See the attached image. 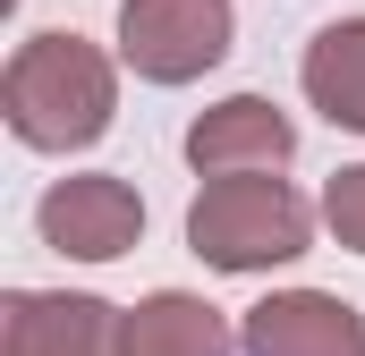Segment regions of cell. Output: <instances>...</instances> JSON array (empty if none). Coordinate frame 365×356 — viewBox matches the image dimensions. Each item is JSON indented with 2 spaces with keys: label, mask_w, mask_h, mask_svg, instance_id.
Segmentation results:
<instances>
[{
  "label": "cell",
  "mask_w": 365,
  "mask_h": 356,
  "mask_svg": "<svg viewBox=\"0 0 365 356\" xmlns=\"http://www.w3.org/2000/svg\"><path fill=\"white\" fill-rule=\"evenodd\" d=\"M0 119L26 153H86L119 119V60L68 26L26 34L0 77Z\"/></svg>",
  "instance_id": "cell-1"
},
{
  "label": "cell",
  "mask_w": 365,
  "mask_h": 356,
  "mask_svg": "<svg viewBox=\"0 0 365 356\" xmlns=\"http://www.w3.org/2000/svg\"><path fill=\"white\" fill-rule=\"evenodd\" d=\"M187 246L230 280H255L280 271L314 246V204L289 187V178H204L195 204H187Z\"/></svg>",
  "instance_id": "cell-2"
},
{
  "label": "cell",
  "mask_w": 365,
  "mask_h": 356,
  "mask_svg": "<svg viewBox=\"0 0 365 356\" xmlns=\"http://www.w3.org/2000/svg\"><path fill=\"white\" fill-rule=\"evenodd\" d=\"M238 9L230 0H119V68L145 85H195L230 60Z\"/></svg>",
  "instance_id": "cell-3"
},
{
  "label": "cell",
  "mask_w": 365,
  "mask_h": 356,
  "mask_svg": "<svg viewBox=\"0 0 365 356\" xmlns=\"http://www.w3.org/2000/svg\"><path fill=\"white\" fill-rule=\"evenodd\" d=\"M34 229L51 255L68 263H119L136 238H145V195L110 170H77V178H51L43 204H34Z\"/></svg>",
  "instance_id": "cell-4"
},
{
  "label": "cell",
  "mask_w": 365,
  "mask_h": 356,
  "mask_svg": "<svg viewBox=\"0 0 365 356\" xmlns=\"http://www.w3.org/2000/svg\"><path fill=\"white\" fill-rule=\"evenodd\" d=\"M297 153V127L272 93H221L187 127V170L195 178H272Z\"/></svg>",
  "instance_id": "cell-5"
},
{
  "label": "cell",
  "mask_w": 365,
  "mask_h": 356,
  "mask_svg": "<svg viewBox=\"0 0 365 356\" xmlns=\"http://www.w3.org/2000/svg\"><path fill=\"white\" fill-rule=\"evenodd\" d=\"M119 314L93 288H9L0 297V356H119Z\"/></svg>",
  "instance_id": "cell-6"
},
{
  "label": "cell",
  "mask_w": 365,
  "mask_h": 356,
  "mask_svg": "<svg viewBox=\"0 0 365 356\" xmlns=\"http://www.w3.org/2000/svg\"><path fill=\"white\" fill-rule=\"evenodd\" d=\"M247 356H365V314L331 288H272L238 314Z\"/></svg>",
  "instance_id": "cell-7"
},
{
  "label": "cell",
  "mask_w": 365,
  "mask_h": 356,
  "mask_svg": "<svg viewBox=\"0 0 365 356\" xmlns=\"http://www.w3.org/2000/svg\"><path fill=\"white\" fill-rule=\"evenodd\" d=\"M119 356H247L238 348V323L195 297V288H153L119 314Z\"/></svg>",
  "instance_id": "cell-8"
},
{
  "label": "cell",
  "mask_w": 365,
  "mask_h": 356,
  "mask_svg": "<svg viewBox=\"0 0 365 356\" xmlns=\"http://www.w3.org/2000/svg\"><path fill=\"white\" fill-rule=\"evenodd\" d=\"M297 85H306V102H314L331 127L365 136V17H340V26H323V34L306 43Z\"/></svg>",
  "instance_id": "cell-9"
},
{
  "label": "cell",
  "mask_w": 365,
  "mask_h": 356,
  "mask_svg": "<svg viewBox=\"0 0 365 356\" xmlns=\"http://www.w3.org/2000/svg\"><path fill=\"white\" fill-rule=\"evenodd\" d=\"M323 229H331L349 255H365V162L331 170V187H323Z\"/></svg>",
  "instance_id": "cell-10"
}]
</instances>
